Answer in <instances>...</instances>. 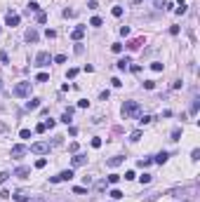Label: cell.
<instances>
[{"instance_id": "6da1fadb", "label": "cell", "mask_w": 200, "mask_h": 202, "mask_svg": "<svg viewBox=\"0 0 200 202\" xmlns=\"http://www.w3.org/2000/svg\"><path fill=\"white\" fill-rule=\"evenodd\" d=\"M139 103L136 101H125L123 103V118H132V115H139Z\"/></svg>"}, {"instance_id": "7a4b0ae2", "label": "cell", "mask_w": 200, "mask_h": 202, "mask_svg": "<svg viewBox=\"0 0 200 202\" xmlns=\"http://www.w3.org/2000/svg\"><path fill=\"white\" fill-rule=\"evenodd\" d=\"M12 94H14V97H28V94H31V82H19V85H14Z\"/></svg>"}, {"instance_id": "3957f363", "label": "cell", "mask_w": 200, "mask_h": 202, "mask_svg": "<svg viewBox=\"0 0 200 202\" xmlns=\"http://www.w3.org/2000/svg\"><path fill=\"white\" fill-rule=\"evenodd\" d=\"M31 153H35V155H45V153H50V143H47V141H38V143L31 146Z\"/></svg>"}, {"instance_id": "277c9868", "label": "cell", "mask_w": 200, "mask_h": 202, "mask_svg": "<svg viewBox=\"0 0 200 202\" xmlns=\"http://www.w3.org/2000/svg\"><path fill=\"white\" fill-rule=\"evenodd\" d=\"M71 179H73V169H64L61 174L52 176V179H50V183H59V181H71Z\"/></svg>"}, {"instance_id": "5b68a950", "label": "cell", "mask_w": 200, "mask_h": 202, "mask_svg": "<svg viewBox=\"0 0 200 202\" xmlns=\"http://www.w3.org/2000/svg\"><path fill=\"white\" fill-rule=\"evenodd\" d=\"M50 61H52V54L50 52H40L35 57V66H50Z\"/></svg>"}, {"instance_id": "8992f818", "label": "cell", "mask_w": 200, "mask_h": 202, "mask_svg": "<svg viewBox=\"0 0 200 202\" xmlns=\"http://www.w3.org/2000/svg\"><path fill=\"white\" fill-rule=\"evenodd\" d=\"M5 26H9V28H14V26H19V14H14V12H9V14L5 17Z\"/></svg>"}, {"instance_id": "52a82bcc", "label": "cell", "mask_w": 200, "mask_h": 202, "mask_svg": "<svg viewBox=\"0 0 200 202\" xmlns=\"http://www.w3.org/2000/svg\"><path fill=\"white\" fill-rule=\"evenodd\" d=\"M26 153H28V148H26V146H21V143L12 146V158H21V155H26Z\"/></svg>"}, {"instance_id": "ba28073f", "label": "cell", "mask_w": 200, "mask_h": 202, "mask_svg": "<svg viewBox=\"0 0 200 202\" xmlns=\"http://www.w3.org/2000/svg\"><path fill=\"white\" fill-rule=\"evenodd\" d=\"M9 198H14L17 202H28V198H31V195H28L26 190H17V193H12Z\"/></svg>"}, {"instance_id": "9c48e42d", "label": "cell", "mask_w": 200, "mask_h": 202, "mask_svg": "<svg viewBox=\"0 0 200 202\" xmlns=\"http://www.w3.org/2000/svg\"><path fill=\"white\" fill-rule=\"evenodd\" d=\"M28 174H31V167H17V169H14V174H12V176H19V179H26Z\"/></svg>"}, {"instance_id": "30bf717a", "label": "cell", "mask_w": 200, "mask_h": 202, "mask_svg": "<svg viewBox=\"0 0 200 202\" xmlns=\"http://www.w3.org/2000/svg\"><path fill=\"white\" fill-rule=\"evenodd\" d=\"M106 165H108V167H120V165H123V155H113V158H108Z\"/></svg>"}, {"instance_id": "8fae6325", "label": "cell", "mask_w": 200, "mask_h": 202, "mask_svg": "<svg viewBox=\"0 0 200 202\" xmlns=\"http://www.w3.org/2000/svg\"><path fill=\"white\" fill-rule=\"evenodd\" d=\"M24 38H26V42H38V38H40V35H38V31H35V28H28Z\"/></svg>"}, {"instance_id": "7c38bea8", "label": "cell", "mask_w": 200, "mask_h": 202, "mask_svg": "<svg viewBox=\"0 0 200 202\" xmlns=\"http://www.w3.org/2000/svg\"><path fill=\"white\" fill-rule=\"evenodd\" d=\"M82 35H85V26H78V28L71 31V38H73V40H80Z\"/></svg>"}, {"instance_id": "4fadbf2b", "label": "cell", "mask_w": 200, "mask_h": 202, "mask_svg": "<svg viewBox=\"0 0 200 202\" xmlns=\"http://www.w3.org/2000/svg\"><path fill=\"white\" fill-rule=\"evenodd\" d=\"M87 162V155H82V153H78L75 158H73V167H80V165H85Z\"/></svg>"}, {"instance_id": "5bb4252c", "label": "cell", "mask_w": 200, "mask_h": 202, "mask_svg": "<svg viewBox=\"0 0 200 202\" xmlns=\"http://www.w3.org/2000/svg\"><path fill=\"white\" fill-rule=\"evenodd\" d=\"M141 45H144V38H134V40L130 42V45H127V47H130V49H139Z\"/></svg>"}, {"instance_id": "9a60e30c", "label": "cell", "mask_w": 200, "mask_h": 202, "mask_svg": "<svg viewBox=\"0 0 200 202\" xmlns=\"http://www.w3.org/2000/svg\"><path fill=\"white\" fill-rule=\"evenodd\" d=\"M38 106H40V99H31V101H26V108H28V110H35Z\"/></svg>"}, {"instance_id": "2e32d148", "label": "cell", "mask_w": 200, "mask_h": 202, "mask_svg": "<svg viewBox=\"0 0 200 202\" xmlns=\"http://www.w3.org/2000/svg\"><path fill=\"white\" fill-rule=\"evenodd\" d=\"M26 12H28V14H31V12H35V14H38V12H40V5L31 0V2H28V9H26Z\"/></svg>"}, {"instance_id": "e0dca14e", "label": "cell", "mask_w": 200, "mask_h": 202, "mask_svg": "<svg viewBox=\"0 0 200 202\" xmlns=\"http://www.w3.org/2000/svg\"><path fill=\"white\" fill-rule=\"evenodd\" d=\"M167 158H169V155L163 150V153H158V155H155V162H158V165H163V162H167Z\"/></svg>"}, {"instance_id": "ac0fdd59", "label": "cell", "mask_w": 200, "mask_h": 202, "mask_svg": "<svg viewBox=\"0 0 200 202\" xmlns=\"http://www.w3.org/2000/svg\"><path fill=\"white\" fill-rule=\"evenodd\" d=\"M106 186H108L106 181H97V183H94V190H97V193H104V190H106Z\"/></svg>"}, {"instance_id": "d6986e66", "label": "cell", "mask_w": 200, "mask_h": 202, "mask_svg": "<svg viewBox=\"0 0 200 202\" xmlns=\"http://www.w3.org/2000/svg\"><path fill=\"white\" fill-rule=\"evenodd\" d=\"M127 66H130V59H120L118 61V70H125Z\"/></svg>"}, {"instance_id": "ffe728a7", "label": "cell", "mask_w": 200, "mask_h": 202, "mask_svg": "<svg viewBox=\"0 0 200 202\" xmlns=\"http://www.w3.org/2000/svg\"><path fill=\"white\" fill-rule=\"evenodd\" d=\"M174 12H177L179 17H181V14H186V2H179V7H177Z\"/></svg>"}, {"instance_id": "44dd1931", "label": "cell", "mask_w": 200, "mask_h": 202, "mask_svg": "<svg viewBox=\"0 0 200 202\" xmlns=\"http://www.w3.org/2000/svg\"><path fill=\"white\" fill-rule=\"evenodd\" d=\"M35 80H38V82H47V80H50V75H47V73H38V75H35Z\"/></svg>"}, {"instance_id": "7402d4cb", "label": "cell", "mask_w": 200, "mask_h": 202, "mask_svg": "<svg viewBox=\"0 0 200 202\" xmlns=\"http://www.w3.org/2000/svg\"><path fill=\"white\" fill-rule=\"evenodd\" d=\"M73 193H75V195H85V193H87V188H85V186H75V188H73Z\"/></svg>"}, {"instance_id": "603a6c76", "label": "cell", "mask_w": 200, "mask_h": 202, "mask_svg": "<svg viewBox=\"0 0 200 202\" xmlns=\"http://www.w3.org/2000/svg\"><path fill=\"white\" fill-rule=\"evenodd\" d=\"M111 12H113V17H123V7H120V5H115Z\"/></svg>"}, {"instance_id": "cb8c5ba5", "label": "cell", "mask_w": 200, "mask_h": 202, "mask_svg": "<svg viewBox=\"0 0 200 202\" xmlns=\"http://www.w3.org/2000/svg\"><path fill=\"white\" fill-rule=\"evenodd\" d=\"M111 49H113L115 54H120V52H123V45H120V42H113V45H111Z\"/></svg>"}, {"instance_id": "d4e9b609", "label": "cell", "mask_w": 200, "mask_h": 202, "mask_svg": "<svg viewBox=\"0 0 200 202\" xmlns=\"http://www.w3.org/2000/svg\"><path fill=\"white\" fill-rule=\"evenodd\" d=\"M139 122H141V125H148V122H153V118H151V115H141Z\"/></svg>"}, {"instance_id": "484cf974", "label": "cell", "mask_w": 200, "mask_h": 202, "mask_svg": "<svg viewBox=\"0 0 200 202\" xmlns=\"http://www.w3.org/2000/svg\"><path fill=\"white\" fill-rule=\"evenodd\" d=\"M139 181H141L144 186H146V183H151V174H141V176H139Z\"/></svg>"}, {"instance_id": "4316f807", "label": "cell", "mask_w": 200, "mask_h": 202, "mask_svg": "<svg viewBox=\"0 0 200 202\" xmlns=\"http://www.w3.org/2000/svg\"><path fill=\"white\" fill-rule=\"evenodd\" d=\"M111 198H113V200H120V198H123V193H120L118 188H113V190H111Z\"/></svg>"}, {"instance_id": "83f0119b", "label": "cell", "mask_w": 200, "mask_h": 202, "mask_svg": "<svg viewBox=\"0 0 200 202\" xmlns=\"http://www.w3.org/2000/svg\"><path fill=\"white\" fill-rule=\"evenodd\" d=\"M139 139H141V132H139V129H134L132 134H130V141H139Z\"/></svg>"}, {"instance_id": "f1b7e54d", "label": "cell", "mask_w": 200, "mask_h": 202, "mask_svg": "<svg viewBox=\"0 0 200 202\" xmlns=\"http://www.w3.org/2000/svg\"><path fill=\"white\" fill-rule=\"evenodd\" d=\"M90 26H94V28H99V26H101V19H99V17H92V21H90Z\"/></svg>"}, {"instance_id": "f546056e", "label": "cell", "mask_w": 200, "mask_h": 202, "mask_svg": "<svg viewBox=\"0 0 200 202\" xmlns=\"http://www.w3.org/2000/svg\"><path fill=\"white\" fill-rule=\"evenodd\" d=\"M151 68H153L155 73H160V70H163V64H160V61H153V64H151Z\"/></svg>"}, {"instance_id": "4dcf8cb0", "label": "cell", "mask_w": 200, "mask_h": 202, "mask_svg": "<svg viewBox=\"0 0 200 202\" xmlns=\"http://www.w3.org/2000/svg\"><path fill=\"white\" fill-rule=\"evenodd\" d=\"M47 21V14L45 12H38V24H45Z\"/></svg>"}, {"instance_id": "1f68e13d", "label": "cell", "mask_w": 200, "mask_h": 202, "mask_svg": "<svg viewBox=\"0 0 200 202\" xmlns=\"http://www.w3.org/2000/svg\"><path fill=\"white\" fill-rule=\"evenodd\" d=\"M52 61H57V64H64V61H66V57H64V54H57V57H52Z\"/></svg>"}, {"instance_id": "d6a6232c", "label": "cell", "mask_w": 200, "mask_h": 202, "mask_svg": "<svg viewBox=\"0 0 200 202\" xmlns=\"http://www.w3.org/2000/svg\"><path fill=\"white\" fill-rule=\"evenodd\" d=\"M151 162H153V160H151V158H146V160H139V162H136V165H139V167H148V165H151Z\"/></svg>"}, {"instance_id": "836d02e7", "label": "cell", "mask_w": 200, "mask_h": 202, "mask_svg": "<svg viewBox=\"0 0 200 202\" xmlns=\"http://www.w3.org/2000/svg\"><path fill=\"white\" fill-rule=\"evenodd\" d=\"M45 165H47V160H45V158H40V160H35V167H38V169H42Z\"/></svg>"}, {"instance_id": "e575fe53", "label": "cell", "mask_w": 200, "mask_h": 202, "mask_svg": "<svg viewBox=\"0 0 200 202\" xmlns=\"http://www.w3.org/2000/svg\"><path fill=\"white\" fill-rule=\"evenodd\" d=\"M191 160H193V162H198V160H200V150H198V148L191 153Z\"/></svg>"}, {"instance_id": "d590c367", "label": "cell", "mask_w": 200, "mask_h": 202, "mask_svg": "<svg viewBox=\"0 0 200 202\" xmlns=\"http://www.w3.org/2000/svg\"><path fill=\"white\" fill-rule=\"evenodd\" d=\"M198 108H200V99H196L193 106H191V113H198Z\"/></svg>"}, {"instance_id": "8d00e7d4", "label": "cell", "mask_w": 200, "mask_h": 202, "mask_svg": "<svg viewBox=\"0 0 200 202\" xmlns=\"http://www.w3.org/2000/svg\"><path fill=\"white\" fill-rule=\"evenodd\" d=\"M45 129H47V125H45V122H40V125H38V127H35V132H38V134H42V132H45Z\"/></svg>"}, {"instance_id": "74e56055", "label": "cell", "mask_w": 200, "mask_h": 202, "mask_svg": "<svg viewBox=\"0 0 200 202\" xmlns=\"http://www.w3.org/2000/svg\"><path fill=\"white\" fill-rule=\"evenodd\" d=\"M118 181H120L118 174H111V176H108V183H118Z\"/></svg>"}, {"instance_id": "f35d334b", "label": "cell", "mask_w": 200, "mask_h": 202, "mask_svg": "<svg viewBox=\"0 0 200 202\" xmlns=\"http://www.w3.org/2000/svg\"><path fill=\"white\" fill-rule=\"evenodd\" d=\"M9 179V171H0V183H5Z\"/></svg>"}, {"instance_id": "ab89813d", "label": "cell", "mask_w": 200, "mask_h": 202, "mask_svg": "<svg viewBox=\"0 0 200 202\" xmlns=\"http://www.w3.org/2000/svg\"><path fill=\"white\" fill-rule=\"evenodd\" d=\"M179 136H181V129H174L172 132V141H179Z\"/></svg>"}, {"instance_id": "60d3db41", "label": "cell", "mask_w": 200, "mask_h": 202, "mask_svg": "<svg viewBox=\"0 0 200 202\" xmlns=\"http://www.w3.org/2000/svg\"><path fill=\"white\" fill-rule=\"evenodd\" d=\"M92 148H101V139H99V136L92 139Z\"/></svg>"}, {"instance_id": "b9f144b4", "label": "cell", "mask_w": 200, "mask_h": 202, "mask_svg": "<svg viewBox=\"0 0 200 202\" xmlns=\"http://www.w3.org/2000/svg\"><path fill=\"white\" fill-rule=\"evenodd\" d=\"M144 87H146V89H153V87H155V82H153V80H146V82H144Z\"/></svg>"}, {"instance_id": "7bdbcfd3", "label": "cell", "mask_w": 200, "mask_h": 202, "mask_svg": "<svg viewBox=\"0 0 200 202\" xmlns=\"http://www.w3.org/2000/svg\"><path fill=\"white\" fill-rule=\"evenodd\" d=\"M0 61H2V64H7V61H9V57H7V52H0Z\"/></svg>"}, {"instance_id": "ee69618b", "label": "cell", "mask_w": 200, "mask_h": 202, "mask_svg": "<svg viewBox=\"0 0 200 202\" xmlns=\"http://www.w3.org/2000/svg\"><path fill=\"white\" fill-rule=\"evenodd\" d=\"M153 2H155V7H160V9L167 5V0H153Z\"/></svg>"}, {"instance_id": "f6af8a7d", "label": "cell", "mask_w": 200, "mask_h": 202, "mask_svg": "<svg viewBox=\"0 0 200 202\" xmlns=\"http://www.w3.org/2000/svg\"><path fill=\"white\" fill-rule=\"evenodd\" d=\"M125 179H127V181H132V179H136V174H134V171H125Z\"/></svg>"}, {"instance_id": "bcb514c9", "label": "cell", "mask_w": 200, "mask_h": 202, "mask_svg": "<svg viewBox=\"0 0 200 202\" xmlns=\"http://www.w3.org/2000/svg\"><path fill=\"white\" fill-rule=\"evenodd\" d=\"M45 35H47V38L52 40V38H57V31H52V28H47V33H45Z\"/></svg>"}, {"instance_id": "7dc6e473", "label": "cell", "mask_w": 200, "mask_h": 202, "mask_svg": "<svg viewBox=\"0 0 200 202\" xmlns=\"http://www.w3.org/2000/svg\"><path fill=\"white\" fill-rule=\"evenodd\" d=\"M19 136H21V139H31V132H28V129H21V134H19Z\"/></svg>"}, {"instance_id": "c3c4849f", "label": "cell", "mask_w": 200, "mask_h": 202, "mask_svg": "<svg viewBox=\"0 0 200 202\" xmlns=\"http://www.w3.org/2000/svg\"><path fill=\"white\" fill-rule=\"evenodd\" d=\"M78 75V68H68V78H75Z\"/></svg>"}, {"instance_id": "681fc988", "label": "cell", "mask_w": 200, "mask_h": 202, "mask_svg": "<svg viewBox=\"0 0 200 202\" xmlns=\"http://www.w3.org/2000/svg\"><path fill=\"white\" fill-rule=\"evenodd\" d=\"M68 150H71V153H78V143H75V141H73V143H71V146H68Z\"/></svg>"}, {"instance_id": "f907efd6", "label": "cell", "mask_w": 200, "mask_h": 202, "mask_svg": "<svg viewBox=\"0 0 200 202\" xmlns=\"http://www.w3.org/2000/svg\"><path fill=\"white\" fill-rule=\"evenodd\" d=\"M78 106H80V108H87V106H90V101H85V99H80V101H78Z\"/></svg>"}, {"instance_id": "816d5d0a", "label": "cell", "mask_w": 200, "mask_h": 202, "mask_svg": "<svg viewBox=\"0 0 200 202\" xmlns=\"http://www.w3.org/2000/svg\"><path fill=\"white\" fill-rule=\"evenodd\" d=\"M120 35H125V38H127V35H130V28H127V26H123V28H120Z\"/></svg>"}, {"instance_id": "f5cc1de1", "label": "cell", "mask_w": 200, "mask_h": 202, "mask_svg": "<svg viewBox=\"0 0 200 202\" xmlns=\"http://www.w3.org/2000/svg\"><path fill=\"white\" fill-rule=\"evenodd\" d=\"M28 202H45L42 198H28Z\"/></svg>"}, {"instance_id": "db71d44e", "label": "cell", "mask_w": 200, "mask_h": 202, "mask_svg": "<svg viewBox=\"0 0 200 202\" xmlns=\"http://www.w3.org/2000/svg\"><path fill=\"white\" fill-rule=\"evenodd\" d=\"M0 92H2V80H0Z\"/></svg>"}, {"instance_id": "11a10c76", "label": "cell", "mask_w": 200, "mask_h": 202, "mask_svg": "<svg viewBox=\"0 0 200 202\" xmlns=\"http://www.w3.org/2000/svg\"><path fill=\"white\" fill-rule=\"evenodd\" d=\"M184 202H186V200H184Z\"/></svg>"}]
</instances>
